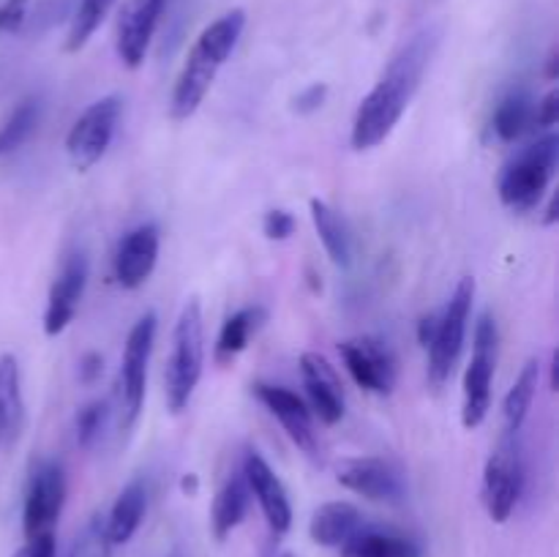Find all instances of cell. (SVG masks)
Instances as JSON below:
<instances>
[{
	"instance_id": "14",
	"label": "cell",
	"mask_w": 559,
	"mask_h": 557,
	"mask_svg": "<svg viewBox=\"0 0 559 557\" xmlns=\"http://www.w3.org/2000/svg\"><path fill=\"white\" fill-rule=\"evenodd\" d=\"M338 484L366 500L399 502L407 491L402 473L388 459L380 457H355L338 464Z\"/></svg>"
},
{
	"instance_id": "26",
	"label": "cell",
	"mask_w": 559,
	"mask_h": 557,
	"mask_svg": "<svg viewBox=\"0 0 559 557\" xmlns=\"http://www.w3.org/2000/svg\"><path fill=\"white\" fill-rule=\"evenodd\" d=\"M262 320H265V311H262L260 306H246V309L235 311L233 317H227L222 325V331H218L216 349H213V355H216V364L218 366L233 364V360L243 353L246 344H249V339H251V333L257 331V325H260Z\"/></svg>"
},
{
	"instance_id": "29",
	"label": "cell",
	"mask_w": 559,
	"mask_h": 557,
	"mask_svg": "<svg viewBox=\"0 0 559 557\" xmlns=\"http://www.w3.org/2000/svg\"><path fill=\"white\" fill-rule=\"evenodd\" d=\"M112 3L115 0H82L74 20H71L69 36H66V52H80L91 42V36L98 31Z\"/></svg>"
},
{
	"instance_id": "24",
	"label": "cell",
	"mask_w": 559,
	"mask_h": 557,
	"mask_svg": "<svg viewBox=\"0 0 559 557\" xmlns=\"http://www.w3.org/2000/svg\"><path fill=\"white\" fill-rule=\"evenodd\" d=\"M249 502H251V491L249 484H246L243 473H233L227 478V484L218 489L216 500H213V513H211V524H213V535L216 541H224L249 513Z\"/></svg>"
},
{
	"instance_id": "18",
	"label": "cell",
	"mask_w": 559,
	"mask_h": 557,
	"mask_svg": "<svg viewBox=\"0 0 559 557\" xmlns=\"http://www.w3.org/2000/svg\"><path fill=\"white\" fill-rule=\"evenodd\" d=\"M300 375H304L306 393H309L311 410L325 426H336L344 418V388L331 360L320 353L300 355Z\"/></svg>"
},
{
	"instance_id": "2",
	"label": "cell",
	"mask_w": 559,
	"mask_h": 557,
	"mask_svg": "<svg viewBox=\"0 0 559 557\" xmlns=\"http://www.w3.org/2000/svg\"><path fill=\"white\" fill-rule=\"evenodd\" d=\"M246 27V11L233 9L218 16L216 22L205 27L191 44L189 55L183 60L178 80H175L173 96H169V115L173 120H189L205 102L207 91L216 82V74L227 63L229 55L238 47Z\"/></svg>"
},
{
	"instance_id": "9",
	"label": "cell",
	"mask_w": 559,
	"mask_h": 557,
	"mask_svg": "<svg viewBox=\"0 0 559 557\" xmlns=\"http://www.w3.org/2000/svg\"><path fill=\"white\" fill-rule=\"evenodd\" d=\"M120 109L123 102L120 96H104L98 102H93L80 118L71 126L69 137H66V153H69L71 164L80 173H87L91 167H96L104 158L107 147L112 145L115 129H118Z\"/></svg>"
},
{
	"instance_id": "28",
	"label": "cell",
	"mask_w": 559,
	"mask_h": 557,
	"mask_svg": "<svg viewBox=\"0 0 559 557\" xmlns=\"http://www.w3.org/2000/svg\"><path fill=\"white\" fill-rule=\"evenodd\" d=\"M41 112H44L41 96L22 98V102L11 109L9 118L0 123V158L14 153L16 147H22L27 140H31L36 126L41 123Z\"/></svg>"
},
{
	"instance_id": "38",
	"label": "cell",
	"mask_w": 559,
	"mask_h": 557,
	"mask_svg": "<svg viewBox=\"0 0 559 557\" xmlns=\"http://www.w3.org/2000/svg\"><path fill=\"white\" fill-rule=\"evenodd\" d=\"M435 328H437V315H429L424 322H420V331H418L420 342L429 344L431 336H435Z\"/></svg>"
},
{
	"instance_id": "31",
	"label": "cell",
	"mask_w": 559,
	"mask_h": 557,
	"mask_svg": "<svg viewBox=\"0 0 559 557\" xmlns=\"http://www.w3.org/2000/svg\"><path fill=\"white\" fill-rule=\"evenodd\" d=\"M107 402H102V399H96V402H87L85 407L76 413V446L80 448H91L93 442H96V437L102 435L104 429V420H107Z\"/></svg>"
},
{
	"instance_id": "16",
	"label": "cell",
	"mask_w": 559,
	"mask_h": 557,
	"mask_svg": "<svg viewBox=\"0 0 559 557\" xmlns=\"http://www.w3.org/2000/svg\"><path fill=\"white\" fill-rule=\"evenodd\" d=\"M254 396L271 410L273 418H278V424L284 426V431L289 435V440L306 453V457H317L320 446H317V431L311 424L309 404L298 396L295 391L284 386H271V382H257Z\"/></svg>"
},
{
	"instance_id": "7",
	"label": "cell",
	"mask_w": 559,
	"mask_h": 557,
	"mask_svg": "<svg viewBox=\"0 0 559 557\" xmlns=\"http://www.w3.org/2000/svg\"><path fill=\"white\" fill-rule=\"evenodd\" d=\"M524 491V459L519 435H502L484 470V506L491 522L502 524L516 511Z\"/></svg>"
},
{
	"instance_id": "3",
	"label": "cell",
	"mask_w": 559,
	"mask_h": 557,
	"mask_svg": "<svg viewBox=\"0 0 559 557\" xmlns=\"http://www.w3.org/2000/svg\"><path fill=\"white\" fill-rule=\"evenodd\" d=\"M202 366H205V325H202L200 300L191 298L180 309L173 331L167 369H164V396L169 413H183L200 386Z\"/></svg>"
},
{
	"instance_id": "6",
	"label": "cell",
	"mask_w": 559,
	"mask_h": 557,
	"mask_svg": "<svg viewBox=\"0 0 559 557\" xmlns=\"http://www.w3.org/2000/svg\"><path fill=\"white\" fill-rule=\"evenodd\" d=\"M153 342H156V315L147 311L129 331L120 364V431H131L142 415L147 386V364H151Z\"/></svg>"
},
{
	"instance_id": "33",
	"label": "cell",
	"mask_w": 559,
	"mask_h": 557,
	"mask_svg": "<svg viewBox=\"0 0 559 557\" xmlns=\"http://www.w3.org/2000/svg\"><path fill=\"white\" fill-rule=\"evenodd\" d=\"M27 3L31 0H3V5H0V36L20 31L27 14Z\"/></svg>"
},
{
	"instance_id": "1",
	"label": "cell",
	"mask_w": 559,
	"mask_h": 557,
	"mask_svg": "<svg viewBox=\"0 0 559 557\" xmlns=\"http://www.w3.org/2000/svg\"><path fill=\"white\" fill-rule=\"evenodd\" d=\"M437 44H440V31L424 27L393 55L391 63L382 71L380 82L371 87V93L360 102L358 112H355L353 134H349L355 151H371L391 137V131L396 129L413 96L418 93L420 82H424Z\"/></svg>"
},
{
	"instance_id": "8",
	"label": "cell",
	"mask_w": 559,
	"mask_h": 557,
	"mask_svg": "<svg viewBox=\"0 0 559 557\" xmlns=\"http://www.w3.org/2000/svg\"><path fill=\"white\" fill-rule=\"evenodd\" d=\"M497 322L484 315L475 325V349L467 371H464V407L462 424L464 429H478L491 410V380L497 369Z\"/></svg>"
},
{
	"instance_id": "13",
	"label": "cell",
	"mask_w": 559,
	"mask_h": 557,
	"mask_svg": "<svg viewBox=\"0 0 559 557\" xmlns=\"http://www.w3.org/2000/svg\"><path fill=\"white\" fill-rule=\"evenodd\" d=\"M167 3L169 0H126L118 14V31H115V49L123 66L140 69L145 63L147 47Z\"/></svg>"
},
{
	"instance_id": "22",
	"label": "cell",
	"mask_w": 559,
	"mask_h": 557,
	"mask_svg": "<svg viewBox=\"0 0 559 557\" xmlns=\"http://www.w3.org/2000/svg\"><path fill=\"white\" fill-rule=\"evenodd\" d=\"M25 426L20 364L14 355H0V442H14Z\"/></svg>"
},
{
	"instance_id": "21",
	"label": "cell",
	"mask_w": 559,
	"mask_h": 557,
	"mask_svg": "<svg viewBox=\"0 0 559 557\" xmlns=\"http://www.w3.org/2000/svg\"><path fill=\"white\" fill-rule=\"evenodd\" d=\"M147 511V486L142 478L129 481L123 486V491L118 495V500L112 502V511L104 519V528H107L109 544L118 546L126 541L134 538V533L140 530L142 519Z\"/></svg>"
},
{
	"instance_id": "5",
	"label": "cell",
	"mask_w": 559,
	"mask_h": 557,
	"mask_svg": "<svg viewBox=\"0 0 559 557\" xmlns=\"http://www.w3.org/2000/svg\"><path fill=\"white\" fill-rule=\"evenodd\" d=\"M475 300V278L464 276L462 282L453 289L451 300L442 309V315H437V328L429 347V382L435 388H442L451 380L453 369H456V360L464 349V339H467V322L469 311H473Z\"/></svg>"
},
{
	"instance_id": "35",
	"label": "cell",
	"mask_w": 559,
	"mask_h": 557,
	"mask_svg": "<svg viewBox=\"0 0 559 557\" xmlns=\"http://www.w3.org/2000/svg\"><path fill=\"white\" fill-rule=\"evenodd\" d=\"M533 120H535V126H540V129H551V126H557V120H559V93L557 91L546 93V96L540 98V104L535 107V112H533Z\"/></svg>"
},
{
	"instance_id": "27",
	"label": "cell",
	"mask_w": 559,
	"mask_h": 557,
	"mask_svg": "<svg viewBox=\"0 0 559 557\" xmlns=\"http://www.w3.org/2000/svg\"><path fill=\"white\" fill-rule=\"evenodd\" d=\"M533 98L524 87H513L508 96H502V102L497 104L495 118H491V129H495L497 140L513 142L527 131V126L533 123Z\"/></svg>"
},
{
	"instance_id": "37",
	"label": "cell",
	"mask_w": 559,
	"mask_h": 557,
	"mask_svg": "<svg viewBox=\"0 0 559 557\" xmlns=\"http://www.w3.org/2000/svg\"><path fill=\"white\" fill-rule=\"evenodd\" d=\"M104 371V358L98 353H87L80 360V380L82 382H96Z\"/></svg>"
},
{
	"instance_id": "12",
	"label": "cell",
	"mask_w": 559,
	"mask_h": 557,
	"mask_svg": "<svg viewBox=\"0 0 559 557\" xmlns=\"http://www.w3.org/2000/svg\"><path fill=\"white\" fill-rule=\"evenodd\" d=\"M87 273H91L87 254L82 249H74L63 260L58 278L49 287L47 309H44V333L47 336H60L71 325L76 309H80L82 295H85Z\"/></svg>"
},
{
	"instance_id": "17",
	"label": "cell",
	"mask_w": 559,
	"mask_h": 557,
	"mask_svg": "<svg viewBox=\"0 0 559 557\" xmlns=\"http://www.w3.org/2000/svg\"><path fill=\"white\" fill-rule=\"evenodd\" d=\"M158 246H162V235L156 224L147 222L131 229L115 251V282L123 289L142 287L156 268Z\"/></svg>"
},
{
	"instance_id": "15",
	"label": "cell",
	"mask_w": 559,
	"mask_h": 557,
	"mask_svg": "<svg viewBox=\"0 0 559 557\" xmlns=\"http://www.w3.org/2000/svg\"><path fill=\"white\" fill-rule=\"evenodd\" d=\"M243 478L249 484L251 497H257L262 513H265L267 528L276 535H284L289 528H293V506H289L287 489H284L282 478L273 473L271 464L265 462L260 451H246L243 457Z\"/></svg>"
},
{
	"instance_id": "40",
	"label": "cell",
	"mask_w": 559,
	"mask_h": 557,
	"mask_svg": "<svg viewBox=\"0 0 559 557\" xmlns=\"http://www.w3.org/2000/svg\"><path fill=\"white\" fill-rule=\"evenodd\" d=\"M555 222H557V194L551 197L549 208H546V218H544V224H555Z\"/></svg>"
},
{
	"instance_id": "32",
	"label": "cell",
	"mask_w": 559,
	"mask_h": 557,
	"mask_svg": "<svg viewBox=\"0 0 559 557\" xmlns=\"http://www.w3.org/2000/svg\"><path fill=\"white\" fill-rule=\"evenodd\" d=\"M262 233L271 240H287L295 233V216L289 211H267L262 218Z\"/></svg>"
},
{
	"instance_id": "19",
	"label": "cell",
	"mask_w": 559,
	"mask_h": 557,
	"mask_svg": "<svg viewBox=\"0 0 559 557\" xmlns=\"http://www.w3.org/2000/svg\"><path fill=\"white\" fill-rule=\"evenodd\" d=\"M364 513L347 500L325 502L314 511L309 522V535L314 544L328 546V549H338L349 535L358 533L364 528Z\"/></svg>"
},
{
	"instance_id": "25",
	"label": "cell",
	"mask_w": 559,
	"mask_h": 557,
	"mask_svg": "<svg viewBox=\"0 0 559 557\" xmlns=\"http://www.w3.org/2000/svg\"><path fill=\"white\" fill-rule=\"evenodd\" d=\"M540 382V360L530 358L519 371L516 382L508 391L506 402H502V424H506V435H519L527 420L530 410H533L535 393H538Z\"/></svg>"
},
{
	"instance_id": "11",
	"label": "cell",
	"mask_w": 559,
	"mask_h": 557,
	"mask_svg": "<svg viewBox=\"0 0 559 557\" xmlns=\"http://www.w3.org/2000/svg\"><path fill=\"white\" fill-rule=\"evenodd\" d=\"M342 358L353 380L364 391L388 396L396 388V358L391 347L377 336H355L338 344Z\"/></svg>"
},
{
	"instance_id": "36",
	"label": "cell",
	"mask_w": 559,
	"mask_h": 557,
	"mask_svg": "<svg viewBox=\"0 0 559 557\" xmlns=\"http://www.w3.org/2000/svg\"><path fill=\"white\" fill-rule=\"evenodd\" d=\"M25 557H58V544H55V533H41L36 538L27 541Z\"/></svg>"
},
{
	"instance_id": "10",
	"label": "cell",
	"mask_w": 559,
	"mask_h": 557,
	"mask_svg": "<svg viewBox=\"0 0 559 557\" xmlns=\"http://www.w3.org/2000/svg\"><path fill=\"white\" fill-rule=\"evenodd\" d=\"M66 502V473L63 464L47 459L33 467L22 506V530L25 538H36L41 533H52Z\"/></svg>"
},
{
	"instance_id": "39",
	"label": "cell",
	"mask_w": 559,
	"mask_h": 557,
	"mask_svg": "<svg viewBox=\"0 0 559 557\" xmlns=\"http://www.w3.org/2000/svg\"><path fill=\"white\" fill-rule=\"evenodd\" d=\"M557 49L549 55V63H546V80H557Z\"/></svg>"
},
{
	"instance_id": "34",
	"label": "cell",
	"mask_w": 559,
	"mask_h": 557,
	"mask_svg": "<svg viewBox=\"0 0 559 557\" xmlns=\"http://www.w3.org/2000/svg\"><path fill=\"white\" fill-rule=\"evenodd\" d=\"M325 96H328V85H322V82H314V85H309L306 91L298 93V98H295V112H298V115L317 112V109L325 104Z\"/></svg>"
},
{
	"instance_id": "30",
	"label": "cell",
	"mask_w": 559,
	"mask_h": 557,
	"mask_svg": "<svg viewBox=\"0 0 559 557\" xmlns=\"http://www.w3.org/2000/svg\"><path fill=\"white\" fill-rule=\"evenodd\" d=\"M69 557H112V544H109L102 517L87 519V524L76 533L74 544H71Z\"/></svg>"
},
{
	"instance_id": "20",
	"label": "cell",
	"mask_w": 559,
	"mask_h": 557,
	"mask_svg": "<svg viewBox=\"0 0 559 557\" xmlns=\"http://www.w3.org/2000/svg\"><path fill=\"white\" fill-rule=\"evenodd\" d=\"M342 557H424L420 546L413 538L393 530L382 528H364L355 535H349L342 546H338Z\"/></svg>"
},
{
	"instance_id": "23",
	"label": "cell",
	"mask_w": 559,
	"mask_h": 557,
	"mask_svg": "<svg viewBox=\"0 0 559 557\" xmlns=\"http://www.w3.org/2000/svg\"><path fill=\"white\" fill-rule=\"evenodd\" d=\"M309 208L311 222H314L317 235H320L331 262L338 268H347L353 262V233H349L344 216L338 211H333L325 200H311Z\"/></svg>"
},
{
	"instance_id": "4",
	"label": "cell",
	"mask_w": 559,
	"mask_h": 557,
	"mask_svg": "<svg viewBox=\"0 0 559 557\" xmlns=\"http://www.w3.org/2000/svg\"><path fill=\"white\" fill-rule=\"evenodd\" d=\"M559 162V137L546 134L524 147L500 175V200L513 213H527L544 200Z\"/></svg>"
}]
</instances>
